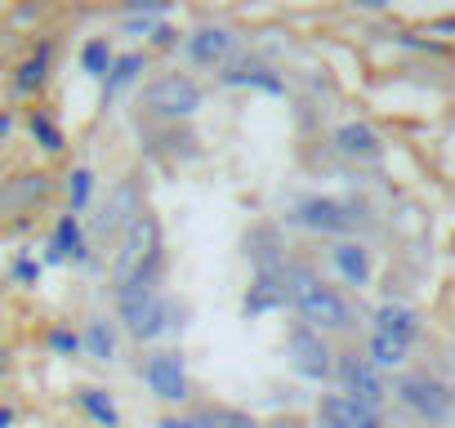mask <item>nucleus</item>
<instances>
[{
    "label": "nucleus",
    "mask_w": 455,
    "mask_h": 428,
    "mask_svg": "<svg viewBox=\"0 0 455 428\" xmlns=\"http://www.w3.org/2000/svg\"><path fill=\"white\" fill-rule=\"evenodd\" d=\"M85 228H81V214H59V224H54V237H50V255L45 264H85Z\"/></svg>",
    "instance_id": "ddd939ff"
},
{
    "label": "nucleus",
    "mask_w": 455,
    "mask_h": 428,
    "mask_svg": "<svg viewBox=\"0 0 455 428\" xmlns=\"http://www.w3.org/2000/svg\"><path fill=\"white\" fill-rule=\"evenodd\" d=\"M286 361H291V370H295L299 379H308V384H326V379L335 375V353H331L326 335L313 330V326H295V330L286 335Z\"/></svg>",
    "instance_id": "39448f33"
},
{
    "label": "nucleus",
    "mask_w": 455,
    "mask_h": 428,
    "mask_svg": "<svg viewBox=\"0 0 455 428\" xmlns=\"http://www.w3.org/2000/svg\"><path fill=\"white\" fill-rule=\"evenodd\" d=\"M10 134H14V116H10V112H0V143H5Z\"/></svg>",
    "instance_id": "72a5a7b5"
},
{
    "label": "nucleus",
    "mask_w": 455,
    "mask_h": 428,
    "mask_svg": "<svg viewBox=\"0 0 455 428\" xmlns=\"http://www.w3.org/2000/svg\"><path fill=\"white\" fill-rule=\"evenodd\" d=\"M143 384L156 401H183L188 397V366L179 348H156L143 361Z\"/></svg>",
    "instance_id": "6e6552de"
},
{
    "label": "nucleus",
    "mask_w": 455,
    "mask_h": 428,
    "mask_svg": "<svg viewBox=\"0 0 455 428\" xmlns=\"http://www.w3.org/2000/svg\"><path fill=\"white\" fill-rule=\"evenodd\" d=\"M286 304H291V295H286V273H277V268H259L255 286L246 290L242 313H246V317H264V313H277V308H286Z\"/></svg>",
    "instance_id": "f8f14e48"
},
{
    "label": "nucleus",
    "mask_w": 455,
    "mask_h": 428,
    "mask_svg": "<svg viewBox=\"0 0 455 428\" xmlns=\"http://www.w3.org/2000/svg\"><path fill=\"white\" fill-rule=\"evenodd\" d=\"M286 295H291V308L304 317V326H313V330H322V335L353 326L348 299H344L335 286H326L317 273H308V268H291V273H286Z\"/></svg>",
    "instance_id": "f257e3e1"
},
{
    "label": "nucleus",
    "mask_w": 455,
    "mask_h": 428,
    "mask_svg": "<svg viewBox=\"0 0 455 428\" xmlns=\"http://www.w3.org/2000/svg\"><path fill=\"white\" fill-rule=\"evenodd\" d=\"M335 147H339L344 156H362V161H366V156H379L384 143H379V134H375L366 121H348V125L335 130Z\"/></svg>",
    "instance_id": "a211bd4d"
},
{
    "label": "nucleus",
    "mask_w": 455,
    "mask_h": 428,
    "mask_svg": "<svg viewBox=\"0 0 455 428\" xmlns=\"http://www.w3.org/2000/svg\"><path fill=\"white\" fill-rule=\"evenodd\" d=\"M317 424L322 428H366V424H375V410H366L362 401H353L344 392H326L317 401Z\"/></svg>",
    "instance_id": "4468645a"
},
{
    "label": "nucleus",
    "mask_w": 455,
    "mask_h": 428,
    "mask_svg": "<svg viewBox=\"0 0 455 428\" xmlns=\"http://www.w3.org/2000/svg\"><path fill=\"white\" fill-rule=\"evenodd\" d=\"M112 63H116V50H112V41H108V36H90V41L81 45V67H85V76L108 81Z\"/></svg>",
    "instance_id": "4be33fe9"
},
{
    "label": "nucleus",
    "mask_w": 455,
    "mask_h": 428,
    "mask_svg": "<svg viewBox=\"0 0 455 428\" xmlns=\"http://www.w3.org/2000/svg\"><path fill=\"white\" fill-rule=\"evenodd\" d=\"M45 76H50V45H41V50L14 72V90H19V94H36V90L45 85Z\"/></svg>",
    "instance_id": "b1692460"
},
{
    "label": "nucleus",
    "mask_w": 455,
    "mask_h": 428,
    "mask_svg": "<svg viewBox=\"0 0 455 428\" xmlns=\"http://www.w3.org/2000/svg\"><path fill=\"white\" fill-rule=\"evenodd\" d=\"M201 85L188 76V72H161L156 81H148L143 90V107L152 116H165V121H183V116H196L201 112Z\"/></svg>",
    "instance_id": "20e7f679"
},
{
    "label": "nucleus",
    "mask_w": 455,
    "mask_h": 428,
    "mask_svg": "<svg viewBox=\"0 0 455 428\" xmlns=\"http://www.w3.org/2000/svg\"><path fill=\"white\" fill-rule=\"evenodd\" d=\"M397 397H402L415 415H424V419H442L446 406H451L446 388H442L437 379H428V375H406V379L397 384Z\"/></svg>",
    "instance_id": "9b49d317"
},
{
    "label": "nucleus",
    "mask_w": 455,
    "mask_h": 428,
    "mask_svg": "<svg viewBox=\"0 0 455 428\" xmlns=\"http://www.w3.org/2000/svg\"><path fill=\"white\" fill-rule=\"evenodd\" d=\"M5 357H10V353H5V348H0V375H5Z\"/></svg>",
    "instance_id": "c9c22d12"
},
{
    "label": "nucleus",
    "mask_w": 455,
    "mask_h": 428,
    "mask_svg": "<svg viewBox=\"0 0 455 428\" xmlns=\"http://www.w3.org/2000/svg\"><path fill=\"white\" fill-rule=\"evenodd\" d=\"M28 130H32V139L45 147V152H63V130L54 125V116H45V112H32V121H28Z\"/></svg>",
    "instance_id": "a878e982"
},
{
    "label": "nucleus",
    "mask_w": 455,
    "mask_h": 428,
    "mask_svg": "<svg viewBox=\"0 0 455 428\" xmlns=\"http://www.w3.org/2000/svg\"><path fill=\"white\" fill-rule=\"evenodd\" d=\"M375 330H379V335H393V339H402V344H411V339L419 335V313L406 308V304H379V308H375Z\"/></svg>",
    "instance_id": "f3484780"
},
{
    "label": "nucleus",
    "mask_w": 455,
    "mask_h": 428,
    "mask_svg": "<svg viewBox=\"0 0 455 428\" xmlns=\"http://www.w3.org/2000/svg\"><path fill=\"white\" fill-rule=\"evenodd\" d=\"M156 268H161V224H156V214H139L116 242L112 281L125 286V281H134L143 273H156Z\"/></svg>",
    "instance_id": "7ed1b4c3"
},
{
    "label": "nucleus",
    "mask_w": 455,
    "mask_h": 428,
    "mask_svg": "<svg viewBox=\"0 0 455 428\" xmlns=\"http://www.w3.org/2000/svg\"><path fill=\"white\" fill-rule=\"evenodd\" d=\"M76 406L99 424V428H121V410H116V401L108 397V388H94V384H85L81 392H76Z\"/></svg>",
    "instance_id": "aec40b11"
},
{
    "label": "nucleus",
    "mask_w": 455,
    "mask_h": 428,
    "mask_svg": "<svg viewBox=\"0 0 455 428\" xmlns=\"http://www.w3.org/2000/svg\"><path fill=\"white\" fill-rule=\"evenodd\" d=\"M183 50H188V59L196 67H228V63H233V50H237V32L219 28V23H205V28L188 32Z\"/></svg>",
    "instance_id": "9d476101"
},
{
    "label": "nucleus",
    "mask_w": 455,
    "mask_h": 428,
    "mask_svg": "<svg viewBox=\"0 0 455 428\" xmlns=\"http://www.w3.org/2000/svg\"><path fill=\"white\" fill-rule=\"evenodd\" d=\"M116 317H121L125 335L139 339V344H152L161 330L174 326V321H170L174 308L165 304V295H161V286H156V273H143V277L116 286Z\"/></svg>",
    "instance_id": "f03ea898"
},
{
    "label": "nucleus",
    "mask_w": 455,
    "mask_h": 428,
    "mask_svg": "<svg viewBox=\"0 0 455 428\" xmlns=\"http://www.w3.org/2000/svg\"><path fill=\"white\" fill-rule=\"evenodd\" d=\"M335 379H339V392H344V397L362 401L366 410H379V401H384V379H379V370H375L366 357L344 353V357L335 361Z\"/></svg>",
    "instance_id": "1a4fd4ad"
},
{
    "label": "nucleus",
    "mask_w": 455,
    "mask_h": 428,
    "mask_svg": "<svg viewBox=\"0 0 455 428\" xmlns=\"http://www.w3.org/2000/svg\"><path fill=\"white\" fill-rule=\"evenodd\" d=\"M406 353H411V344H402V339H393V335H379V330H375V335H371V348H366V361H371L375 370H379V366H384V370H393V366H402V361H406Z\"/></svg>",
    "instance_id": "5701e85b"
},
{
    "label": "nucleus",
    "mask_w": 455,
    "mask_h": 428,
    "mask_svg": "<svg viewBox=\"0 0 455 428\" xmlns=\"http://www.w3.org/2000/svg\"><path fill=\"white\" fill-rule=\"evenodd\" d=\"M50 348H54L59 357H76V353H85V348H81V335H76L72 326H54V330H50Z\"/></svg>",
    "instance_id": "c85d7f7f"
},
{
    "label": "nucleus",
    "mask_w": 455,
    "mask_h": 428,
    "mask_svg": "<svg viewBox=\"0 0 455 428\" xmlns=\"http://www.w3.org/2000/svg\"><path fill=\"white\" fill-rule=\"evenodd\" d=\"M50 192V174H19V196H14V205H32L36 196H45Z\"/></svg>",
    "instance_id": "cd10ccee"
},
{
    "label": "nucleus",
    "mask_w": 455,
    "mask_h": 428,
    "mask_svg": "<svg viewBox=\"0 0 455 428\" xmlns=\"http://www.w3.org/2000/svg\"><path fill=\"white\" fill-rule=\"evenodd\" d=\"M139 214H148L143 210V187H139V178H121L112 192H108V201L99 205V214H94V237H103V242H121V233L139 219Z\"/></svg>",
    "instance_id": "0eeeda50"
},
{
    "label": "nucleus",
    "mask_w": 455,
    "mask_h": 428,
    "mask_svg": "<svg viewBox=\"0 0 455 428\" xmlns=\"http://www.w3.org/2000/svg\"><path fill=\"white\" fill-rule=\"evenodd\" d=\"M366 428H379V419H375V424H366Z\"/></svg>",
    "instance_id": "4c0bfd02"
},
{
    "label": "nucleus",
    "mask_w": 455,
    "mask_h": 428,
    "mask_svg": "<svg viewBox=\"0 0 455 428\" xmlns=\"http://www.w3.org/2000/svg\"><path fill=\"white\" fill-rule=\"evenodd\" d=\"M223 85H251V90H264V94H286V81L259 63V59H237V63H228L223 67Z\"/></svg>",
    "instance_id": "2eb2a0df"
},
{
    "label": "nucleus",
    "mask_w": 455,
    "mask_h": 428,
    "mask_svg": "<svg viewBox=\"0 0 455 428\" xmlns=\"http://www.w3.org/2000/svg\"><path fill=\"white\" fill-rule=\"evenodd\" d=\"M156 428H214V424H210V410H192V415H165Z\"/></svg>",
    "instance_id": "c756f323"
},
{
    "label": "nucleus",
    "mask_w": 455,
    "mask_h": 428,
    "mask_svg": "<svg viewBox=\"0 0 455 428\" xmlns=\"http://www.w3.org/2000/svg\"><path fill=\"white\" fill-rule=\"evenodd\" d=\"M81 348L94 357V361H116V330H112V321L108 317H90L85 321V335H81Z\"/></svg>",
    "instance_id": "6ab92c4d"
},
{
    "label": "nucleus",
    "mask_w": 455,
    "mask_h": 428,
    "mask_svg": "<svg viewBox=\"0 0 455 428\" xmlns=\"http://www.w3.org/2000/svg\"><path fill=\"white\" fill-rule=\"evenodd\" d=\"M291 224L308 228V233H322V237H344L357 224V210L348 201H335V196H304L291 210Z\"/></svg>",
    "instance_id": "423d86ee"
},
{
    "label": "nucleus",
    "mask_w": 455,
    "mask_h": 428,
    "mask_svg": "<svg viewBox=\"0 0 455 428\" xmlns=\"http://www.w3.org/2000/svg\"><path fill=\"white\" fill-rule=\"evenodd\" d=\"M14 281L36 286V281H41V264H36L32 255H19V259H14Z\"/></svg>",
    "instance_id": "2f4dec72"
},
{
    "label": "nucleus",
    "mask_w": 455,
    "mask_h": 428,
    "mask_svg": "<svg viewBox=\"0 0 455 428\" xmlns=\"http://www.w3.org/2000/svg\"><path fill=\"white\" fill-rule=\"evenodd\" d=\"M10 424H14V410H10V406H0V428H10Z\"/></svg>",
    "instance_id": "f704fd0d"
},
{
    "label": "nucleus",
    "mask_w": 455,
    "mask_h": 428,
    "mask_svg": "<svg viewBox=\"0 0 455 428\" xmlns=\"http://www.w3.org/2000/svg\"><path fill=\"white\" fill-rule=\"evenodd\" d=\"M148 67V54L143 50H130V54H116V63H112V72H108V81H103V94L112 99V94H121L125 85H134L139 81V72Z\"/></svg>",
    "instance_id": "412c9836"
},
{
    "label": "nucleus",
    "mask_w": 455,
    "mask_h": 428,
    "mask_svg": "<svg viewBox=\"0 0 455 428\" xmlns=\"http://www.w3.org/2000/svg\"><path fill=\"white\" fill-rule=\"evenodd\" d=\"M210 424L214 428H264L251 410H242V406H210Z\"/></svg>",
    "instance_id": "bb28decb"
},
{
    "label": "nucleus",
    "mask_w": 455,
    "mask_h": 428,
    "mask_svg": "<svg viewBox=\"0 0 455 428\" xmlns=\"http://www.w3.org/2000/svg\"><path fill=\"white\" fill-rule=\"evenodd\" d=\"M170 5L165 0H134V5H125V19H165Z\"/></svg>",
    "instance_id": "7c9ffc66"
},
{
    "label": "nucleus",
    "mask_w": 455,
    "mask_h": 428,
    "mask_svg": "<svg viewBox=\"0 0 455 428\" xmlns=\"http://www.w3.org/2000/svg\"><path fill=\"white\" fill-rule=\"evenodd\" d=\"M174 41H179V32H174L170 23H156V28H152V45H174Z\"/></svg>",
    "instance_id": "473e14b6"
},
{
    "label": "nucleus",
    "mask_w": 455,
    "mask_h": 428,
    "mask_svg": "<svg viewBox=\"0 0 455 428\" xmlns=\"http://www.w3.org/2000/svg\"><path fill=\"white\" fill-rule=\"evenodd\" d=\"M90 196H94V170H90V165H76V170L68 174V210L81 214V210L90 205Z\"/></svg>",
    "instance_id": "393cba45"
},
{
    "label": "nucleus",
    "mask_w": 455,
    "mask_h": 428,
    "mask_svg": "<svg viewBox=\"0 0 455 428\" xmlns=\"http://www.w3.org/2000/svg\"><path fill=\"white\" fill-rule=\"evenodd\" d=\"M331 264H335V273H339L348 286H366V281H371V250H366L362 242H335Z\"/></svg>",
    "instance_id": "dca6fc26"
},
{
    "label": "nucleus",
    "mask_w": 455,
    "mask_h": 428,
    "mask_svg": "<svg viewBox=\"0 0 455 428\" xmlns=\"http://www.w3.org/2000/svg\"><path fill=\"white\" fill-rule=\"evenodd\" d=\"M273 428H295V424H273Z\"/></svg>",
    "instance_id": "e433bc0d"
}]
</instances>
